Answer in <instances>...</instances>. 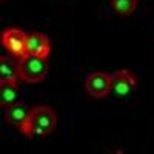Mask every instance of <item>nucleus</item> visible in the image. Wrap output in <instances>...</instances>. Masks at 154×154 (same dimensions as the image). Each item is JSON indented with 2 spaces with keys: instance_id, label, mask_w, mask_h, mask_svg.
Returning a JSON list of instances; mask_svg holds the SVG:
<instances>
[{
  "instance_id": "obj_1",
  "label": "nucleus",
  "mask_w": 154,
  "mask_h": 154,
  "mask_svg": "<svg viewBox=\"0 0 154 154\" xmlns=\"http://www.w3.org/2000/svg\"><path fill=\"white\" fill-rule=\"evenodd\" d=\"M57 125V116L56 111H53L49 106H34L29 111L26 125L23 128V134L26 137H34V136H42L46 137L56 130Z\"/></svg>"
},
{
  "instance_id": "obj_2",
  "label": "nucleus",
  "mask_w": 154,
  "mask_h": 154,
  "mask_svg": "<svg viewBox=\"0 0 154 154\" xmlns=\"http://www.w3.org/2000/svg\"><path fill=\"white\" fill-rule=\"evenodd\" d=\"M20 65V80L26 83H38L46 79L49 72V65L45 57H37L26 54L19 59Z\"/></svg>"
},
{
  "instance_id": "obj_3",
  "label": "nucleus",
  "mask_w": 154,
  "mask_h": 154,
  "mask_svg": "<svg viewBox=\"0 0 154 154\" xmlns=\"http://www.w3.org/2000/svg\"><path fill=\"white\" fill-rule=\"evenodd\" d=\"M137 82L134 79V75L128 69H120L117 72L111 74V96L116 100L126 99L130 94L136 91Z\"/></svg>"
},
{
  "instance_id": "obj_4",
  "label": "nucleus",
  "mask_w": 154,
  "mask_h": 154,
  "mask_svg": "<svg viewBox=\"0 0 154 154\" xmlns=\"http://www.w3.org/2000/svg\"><path fill=\"white\" fill-rule=\"evenodd\" d=\"M26 43H28V34H25L19 28H8L2 32L3 48L17 59H22L28 54Z\"/></svg>"
},
{
  "instance_id": "obj_5",
  "label": "nucleus",
  "mask_w": 154,
  "mask_h": 154,
  "mask_svg": "<svg viewBox=\"0 0 154 154\" xmlns=\"http://www.w3.org/2000/svg\"><path fill=\"white\" fill-rule=\"evenodd\" d=\"M85 89L89 96L96 99H103L111 93V74L106 72H91L85 79Z\"/></svg>"
},
{
  "instance_id": "obj_6",
  "label": "nucleus",
  "mask_w": 154,
  "mask_h": 154,
  "mask_svg": "<svg viewBox=\"0 0 154 154\" xmlns=\"http://www.w3.org/2000/svg\"><path fill=\"white\" fill-rule=\"evenodd\" d=\"M29 111L31 109L28 108V105L25 102L19 100L17 103L5 108V120H6V123H9L11 126H14L16 130H19L22 133L25 125H26Z\"/></svg>"
},
{
  "instance_id": "obj_7",
  "label": "nucleus",
  "mask_w": 154,
  "mask_h": 154,
  "mask_svg": "<svg viewBox=\"0 0 154 154\" xmlns=\"http://www.w3.org/2000/svg\"><path fill=\"white\" fill-rule=\"evenodd\" d=\"M26 51L29 56H37V57H48L51 45L49 38L42 34V32H32L28 35V43H26Z\"/></svg>"
},
{
  "instance_id": "obj_8",
  "label": "nucleus",
  "mask_w": 154,
  "mask_h": 154,
  "mask_svg": "<svg viewBox=\"0 0 154 154\" xmlns=\"http://www.w3.org/2000/svg\"><path fill=\"white\" fill-rule=\"evenodd\" d=\"M19 97H20L19 82H14V80H0V105H2L3 108L17 103Z\"/></svg>"
},
{
  "instance_id": "obj_9",
  "label": "nucleus",
  "mask_w": 154,
  "mask_h": 154,
  "mask_svg": "<svg viewBox=\"0 0 154 154\" xmlns=\"http://www.w3.org/2000/svg\"><path fill=\"white\" fill-rule=\"evenodd\" d=\"M20 79V65L19 62L8 56L0 57V80H14Z\"/></svg>"
},
{
  "instance_id": "obj_10",
  "label": "nucleus",
  "mask_w": 154,
  "mask_h": 154,
  "mask_svg": "<svg viewBox=\"0 0 154 154\" xmlns=\"http://www.w3.org/2000/svg\"><path fill=\"white\" fill-rule=\"evenodd\" d=\"M109 5L116 14H119L122 17H128L136 11L137 0H111Z\"/></svg>"
}]
</instances>
